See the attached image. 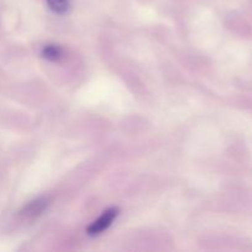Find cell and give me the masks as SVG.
I'll list each match as a JSON object with an SVG mask.
<instances>
[{"label":"cell","instance_id":"6da1fadb","mask_svg":"<svg viewBox=\"0 0 252 252\" xmlns=\"http://www.w3.org/2000/svg\"><path fill=\"white\" fill-rule=\"evenodd\" d=\"M120 214V209L112 207V208H108L103 212L100 216V218L96 219L93 224L88 228V234L90 236H96L100 235L101 233L108 229L111 226V224L113 223L117 216Z\"/></svg>","mask_w":252,"mask_h":252},{"label":"cell","instance_id":"7a4b0ae2","mask_svg":"<svg viewBox=\"0 0 252 252\" xmlns=\"http://www.w3.org/2000/svg\"><path fill=\"white\" fill-rule=\"evenodd\" d=\"M48 206V202L47 199L44 198H38V199H34V201L30 202L25 206V208L22 209L21 214L22 217L27 219H32V218H36L38 217L39 214H42V212L46 209V207Z\"/></svg>","mask_w":252,"mask_h":252},{"label":"cell","instance_id":"277c9868","mask_svg":"<svg viewBox=\"0 0 252 252\" xmlns=\"http://www.w3.org/2000/svg\"><path fill=\"white\" fill-rule=\"evenodd\" d=\"M49 9L59 15L68 14L70 10V0H47Z\"/></svg>","mask_w":252,"mask_h":252},{"label":"cell","instance_id":"3957f363","mask_svg":"<svg viewBox=\"0 0 252 252\" xmlns=\"http://www.w3.org/2000/svg\"><path fill=\"white\" fill-rule=\"evenodd\" d=\"M42 57L51 62H59L63 57V49L57 44H47L41 52Z\"/></svg>","mask_w":252,"mask_h":252}]
</instances>
